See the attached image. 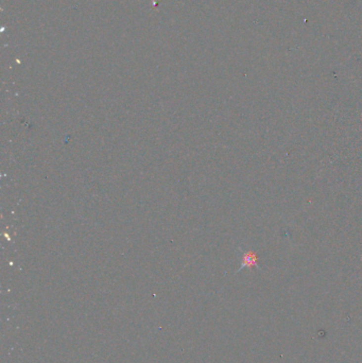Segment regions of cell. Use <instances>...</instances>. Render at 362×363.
<instances>
[{
	"mask_svg": "<svg viewBox=\"0 0 362 363\" xmlns=\"http://www.w3.org/2000/svg\"><path fill=\"white\" fill-rule=\"evenodd\" d=\"M258 268V259L257 256L255 255L254 253L252 252H247L242 257V263H241V268L239 269V271L242 270L244 268Z\"/></svg>",
	"mask_w": 362,
	"mask_h": 363,
	"instance_id": "1",
	"label": "cell"
}]
</instances>
